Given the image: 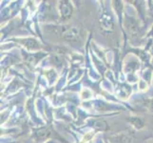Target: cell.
I'll use <instances>...</instances> for the list:
<instances>
[{"label": "cell", "mask_w": 153, "mask_h": 143, "mask_svg": "<svg viewBox=\"0 0 153 143\" xmlns=\"http://www.w3.org/2000/svg\"><path fill=\"white\" fill-rule=\"evenodd\" d=\"M64 36L67 39H74L78 36V31L75 28H72L71 30L67 31L66 33L64 34Z\"/></svg>", "instance_id": "obj_2"}, {"label": "cell", "mask_w": 153, "mask_h": 143, "mask_svg": "<svg viewBox=\"0 0 153 143\" xmlns=\"http://www.w3.org/2000/svg\"><path fill=\"white\" fill-rule=\"evenodd\" d=\"M60 13H61L62 17H64L66 19L70 18L71 16V13H72L71 6L68 2H61V4H60Z\"/></svg>", "instance_id": "obj_1"}]
</instances>
